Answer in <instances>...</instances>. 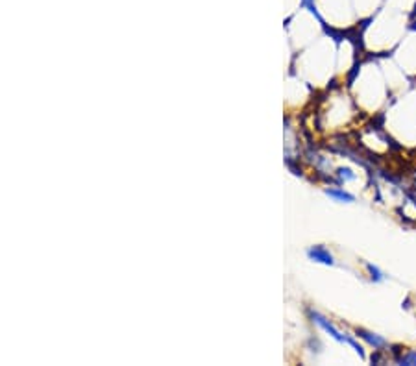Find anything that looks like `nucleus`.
I'll list each match as a JSON object with an SVG mask.
<instances>
[{"mask_svg":"<svg viewBox=\"0 0 416 366\" xmlns=\"http://www.w3.org/2000/svg\"><path fill=\"white\" fill-rule=\"evenodd\" d=\"M355 335L363 338V340H365L368 346H372V348L376 349V351H381L383 348H387L388 346V342L381 337V335H377V333H372V331H366V329H363V327H357V329H355Z\"/></svg>","mask_w":416,"mask_h":366,"instance_id":"7ed1b4c3","label":"nucleus"},{"mask_svg":"<svg viewBox=\"0 0 416 366\" xmlns=\"http://www.w3.org/2000/svg\"><path fill=\"white\" fill-rule=\"evenodd\" d=\"M309 316H311V320H313V324H316V326L320 327V329H324L326 333H329L337 342L340 344H348V346H352V348L355 349V354H359L361 359H365L366 355L365 351H363V346L361 344L355 342V338L354 337H349V335H344V333H340L337 329V327L333 326L331 322L327 320L326 316H322L320 313H316V311H309Z\"/></svg>","mask_w":416,"mask_h":366,"instance_id":"f257e3e1","label":"nucleus"},{"mask_svg":"<svg viewBox=\"0 0 416 366\" xmlns=\"http://www.w3.org/2000/svg\"><path fill=\"white\" fill-rule=\"evenodd\" d=\"M366 270H368V276L374 283H381L385 279V274H383L376 265H370V263H366Z\"/></svg>","mask_w":416,"mask_h":366,"instance_id":"0eeeda50","label":"nucleus"},{"mask_svg":"<svg viewBox=\"0 0 416 366\" xmlns=\"http://www.w3.org/2000/svg\"><path fill=\"white\" fill-rule=\"evenodd\" d=\"M307 255H309L311 261H315V263H320V265L326 266H333L335 265V257L326 246H322V244H316V246H311L307 250Z\"/></svg>","mask_w":416,"mask_h":366,"instance_id":"f03ea898","label":"nucleus"},{"mask_svg":"<svg viewBox=\"0 0 416 366\" xmlns=\"http://www.w3.org/2000/svg\"><path fill=\"white\" fill-rule=\"evenodd\" d=\"M335 177H337L338 183L354 182V180H355V172L352 171L349 166H340V168H337V172H335Z\"/></svg>","mask_w":416,"mask_h":366,"instance_id":"423d86ee","label":"nucleus"},{"mask_svg":"<svg viewBox=\"0 0 416 366\" xmlns=\"http://www.w3.org/2000/svg\"><path fill=\"white\" fill-rule=\"evenodd\" d=\"M326 194L329 196V198L337 200V202H346V204H352V202H355L354 194L348 193V191H344V189H338V187L326 189Z\"/></svg>","mask_w":416,"mask_h":366,"instance_id":"20e7f679","label":"nucleus"},{"mask_svg":"<svg viewBox=\"0 0 416 366\" xmlns=\"http://www.w3.org/2000/svg\"><path fill=\"white\" fill-rule=\"evenodd\" d=\"M396 363L404 366H416V349H399V355L396 357Z\"/></svg>","mask_w":416,"mask_h":366,"instance_id":"39448f33","label":"nucleus"}]
</instances>
